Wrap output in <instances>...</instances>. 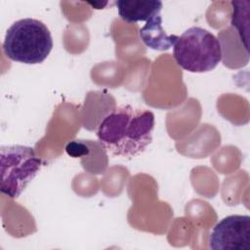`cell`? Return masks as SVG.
I'll return each instance as SVG.
<instances>
[{"label": "cell", "mask_w": 250, "mask_h": 250, "mask_svg": "<svg viewBox=\"0 0 250 250\" xmlns=\"http://www.w3.org/2000/svg\"><path fill=\"white\" fill-rule=\"evenodd\" d=\"M154 124L152 111L122 104L100 122L97 137L112 155L132 158L143 153L150 145Z\"/></svg>", "instance_id": "6da1fadb"}, {"label": "cell", "mask_w": 250, "mask_h": 250, "mask_svg": "<svg viewBox=\"0 0 250 250\" xmlns=\"http://www.w3.org/2000/svg\"><path fill=\"white\" fill-rule=\"evenodd\" d=\"M53 49V38L47 25L39 20L25 18L15 21L5 34L3 50L12 61L37 64Z\"/></svg>", "instance_id": "7a4b0ae2"}, {"label": "cell", "mask_w": 250, "mask_h": 250, "mask_svg": "<svg viewBox=\"0 0 250 250\" xmlns=\"http://www.w3.org/2000/svg\"><path fill=\"white\" fill-rule=\"evenodd\" d=\"M173 57L177 64L187 71L207 72L222 61V46L213 33L192 26L178 36L173 45Z\"/></svg>", "instance_id": "3957f363"}, {"label": "cell", "mask_w": 250, "mask_h": 250, "mask_svg": "<svg viewBox=\"0 0 250 250\" xmlns=\"http://www.w3.org/2000/svg\"><path fill=\"white\" fill-rule=\"evenodd\" d=\"M42 166V160L33 147L14 145L0 148V190L3 194L18 198L35 178Z\"/></svg>", "instance_id": "277c9868"}, {"label": "cell", "mask_w": 250, "mask_h": 250, "mask_svg": "<svg viewBox=\"0 0 250 250\" xmlns=\"http://www.w3.org/2000/svg\"><path fill=\"white\" fill-rule=\"evenodd\" d=\"M208 244L213 250H250V217H225L212 229Z\"/></svg>", "instance_id": "5b68a950"}, {"label": "cell", "mask_w": 250, "mask_h": 250, "mask_svg": "<svg viewBox=\"0 0 250 250\" xmlns=\"http://www.w3.org/2000/svg\"><path fill=\"white\" fill-rule=\"evenodd\" d=\"M115 5L121 20L130 23L146 21L162 9V2L158 0H118Z\"/></svg>", "instance_id": "8992f818"}, {"label": "cell", "mask_w": 250, "mask_h": 250, "mask_svg": "<svg viewBox=\"0 0 250 250\" xmlns=\"http://www.w3.org/2000/svg\"><path fill=\"white\" fill-rule=\"evenodd\" d=\"M139 35L144 44L156 51H166L173 47L178 35L167 34L162 28L161 15H155L146 21L139 30Z\"/></svg>", "instance_id": "52a82bcc"}, {"label": "cell", "mask_w": 250, "mask_h": 250, "mask_svg": "<svg viewBox=\"0 0 250 250\" xmlns=\"http://www.w3.org/2000/svg\"><path fill=\"white\" fill-rule=\"evenodd\" d=\"M249 1H231L232 14L230 23L236 29L239 39L247 52L249 38Z\"/></svg>", "instance_id": "ba28073f"}, {"label": "cell", "mask_w": 250, "mask_h": 250, "mask_svg": "<svg viewBox=\"0 0 250 250\" xmlns=\"http://www.w3.org/2000/svg\"><path fill=\"white\" fill-rule=\"evenodd\" d=\"M64 149L67 155L73 158L84 157L90 154L89 142L83 140H75L67 143Z\"/></svg>", "instance_id": "9c48e42d"}, {"label": "cell", "mask_w": 250, "mask_h": 250, "mask_svg": "<svg viewBox=\"0 0 250 250\" xmlns=\"http://www.w3.org/2000/svg\"><path fill=\"white\" fill-rule=\"evenodd\" d=\"M88 4H90L95 9H104L108 4V2H88Z\"/></svg>", "instance_id": "30bf717a"}]
</instances>
